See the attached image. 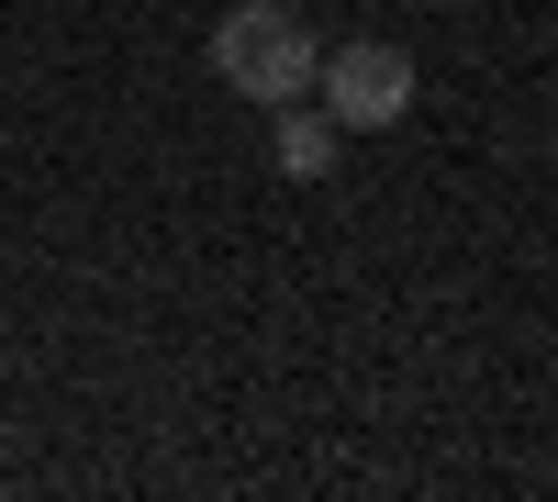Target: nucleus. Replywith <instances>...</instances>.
Wrapping results in <instances>:
<instances>
[{
	"label": "nucleus",
	"mask_w": 558,
	"mask_h": 502,
	"mask_svg": "<svg viewBox=\"0 0 558 502\" xmlns=\"http://www.w3.org/2000/svg\"><path fill=\"white\" fill-rule=\"evenodd\" d=\"M313 23L291 12V0H235V12L213 23V78L235 89V101H257V112H279V101H302L313 89Z\"/></svg>",
	"instance_id": "nucleus-1"
},
{
	"label": "nucleus",
	"mask_w": 558,
	"mask_h": 502,
	"mask_svg": "<svg viewBox=\"0 0 558 502\" xmlns=\"http://www.w3.org/2000/svg\"><path fill=\"white\" fill-rule=\"evenodd\" d=\"M279 168H291V179H324V168H336V112H302V101H279Z\"/></svg>",
	"instance_id": "nucleus-3"
},
{
	"label": "nucleus",
	"mask_w": 558,
	"mask_h": 502,
	"mask_svg": "<svg viewBox=\"0 0 558 502\" xmlns=\"http://www.w3.org/2000/svg\"><path fill=\"white\" fill-rule=\"evenodd\" d=\"M313 101L336 112V134H380V123L413 112V57L380 45V34H357V45H336V57H313Z\"/></svg>",
	"instance_id": "nucleus-2"
}]
</instances>
